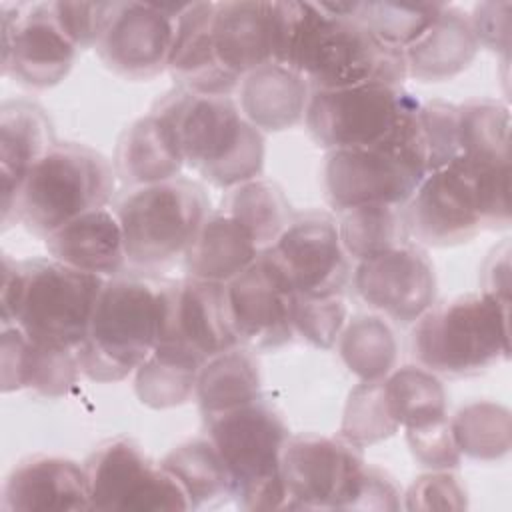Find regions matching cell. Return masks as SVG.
<instances>
[{
	"label": "cell",
	"mask_w": 512,
	"mask_h": 512,
	"mask_svg": "<svg viewBox=\"0 0 512 512\" xmlns=\"http://www.w3.org/2000/svg\"><path fill=\"white\" fill-rule=\"evenodd\" d=\"M344 364L362 380H382L396 362V340L376 316H356L338 336Z\"/></svg>",
	"instance_id": "cell-37"
},
{
	"label": "cell",
	"mask_w": 512,
	"mask_h": 512,
	"mask_svg": "<svg viewBox=\"0 0 512 512\" xmlns=\"http://www.w3.org/2000/svg\"><path fill=\"white\" fill-rule=\"evenodd\" d=\"M2 510H90V492L84 466L62 456H32L20 462L4 482Z\"/></svg>",
	"instance_id": "cell-21"
},
{
	"label": "cell",
	"mask_w": 512,
	"mask_h": 512,
	"mask_svg": "<svg viewBox=\"0 0 512 512\" xmlns=\"http://www.w3.org/2000/svg\"><path fill=\"white\" fill-rule=\"evenodd\" d=\"M418 100L400 86L364 84L338 90H312L306 128L326 150L380 144Z\"/></svg>",
	"instance_id": "cell-12"
},
{
	"label": "cell",
	"mask_w": 512,
	"mask_h": 512,
	"mask_svg": "<svg viewBox=\"0 0 512 512\" xmlns=\"http://www.w3.org/2000/svg\"><path fill=\"white\" fill-rule=\"evenodd\" d=\"M160 464L180 484L190 508H200L232 496L228 470L208 436L180 444L168 452Z\"/></svg>",
	"instance_id": "cell-32"
},
{
	"label": "cell",
	"mask_w": 512,
	"mask_h": 512,
	"mask_svg": "<svg viewBox=\"0 0 512 512\" xmlns=\"http://www.w3.org/2000/svg\"><path fill=\"white\" fill-rule=\"evenodd\" d=\"M44 240L54 260L102 278H114L126 264L120 222L106 208L70 220Z\"/></svg>",
	"instance_id": "cell-24"
},
{
	"label": "cell",
	"mask_w": 512,
	"mask_h": 512,
	"mask_svg": "<svg viewBox=\"0 0 512 512\" xmlns=\"http://www.w3.org/2000/svg\"><path fill=\"white\" fill-rule=\"evenodd\" d=\"M418 122L426 148L428 172L450 164L460 154L458 106L440 100L420 104Z\"/></svg>",
	"instance_id": "cell-42"
},
{
	"label": "cell",
	"mask_w": 512,
	"mask_h": 512,
	"mask_svg": "<svg viewBox=\"0 0 512 512\" xmlns=\"http://www.w3.org/2000/svg\"><path fill=\"white\" fill-rule=\"evenodd\" d=\"M466 492L458 478L448 472H436L420 476L406 494V508H464Z\"/></svg>",
	"instance_id": "cell-45"
},
{
	"label": "cell",
	"mask_w": 512,
	"mask_h": 512,
	"mask_svg": "<svg viewBox=\"0 0 512 512\" xmlns=\"http://www.w3.org/2000/svg\"><path fill=\"white\" fill-rule=\"evenodd\" d=\"M214 2H188L176 18V36L168 70L188 92L228 96L238 88L218 66L210 44V16Z\"/></svg>",
	"instance_id": "cell-25"
},
{
	"label": "cell",
	"mask_w": 512,
	"mask_h": 512,
	"mask_svg": "<svg viewBox=\"0 0 512 512\" xmlns=\"http://www.w3.org/2000/svg\"><path fill=\"white\" fill-rule=\"evenodd\" d=\"M460 154L472 164L510 162V112L494 100H470L458 106Z\"/></svg>",
	"instance_id": "cell-33"
},
{
	"label": "cell",
	"mask_w": 512,
	"mask_h": 512,
	"mask_svg": "<svg viewBox=\"0 0 512 512\" xmlns=\"http://www.w3.org/2000/svg\"><path fill=\"white\" fill-rule=\"evenodd\" d=\"M366 468L360 446L342 436H288L280 454L286 508L352 510Z\"/></svg>",
	"instance_id": "cell-11"
},
{
	"label": "cell",
	"mask_w": 512,
	"mask_h": 512,
	"mask_svg": "<svg viewBox=\"0 0 512 512\" xmlns=\"http://www.w3.org/2000/svg\"><path fill=\"white\" fill-rule=\"evenodd\" d=\"M416 102L376 146L330 150L324 190L330 206L348 212L362 206L402 208L428 174Z\"/></svg>",
	"instance_id": "cell-4"
},
{
	"label": "cell",
	"mask_w": 512,
	"mask_h": 512,
	"mask_svg": "<svg viewBox=\"0 0 512 512\" xmlns=\"http://www.w3.org/2000/svg\"><path fill=\"white\" fill-rule=\"evenodd\" d=\"M210 44L224 74L234 82L274 58L272 2H214Z\"/></svg>",
	"instance_id": "cell-20"
},
{
	"label": "cell",
	"mask_w": 512,
	"mask_h": 512,
	"mask_svg": "<svg viewBox=\"0 0 512 512\" xmlns=\"http://www.w3.org/2000/svg\"><path fill=\"white\" fill-rule=\"evenodd\" d=\"M0 368L2 392L28 388L48 398L68 394L82 374L76 350L36 342L12 324L2 326Z\"/></svg>",
	"instance_id": "cell-22"
},
{
	"label": "cell",
	"mask_w": 512,
	"mask_h": 512,
	"mask_svg": "<svg viewBox=\"0 0 512 512\" xmlns=\"http://www.w3.org/2000/svg\"><path fill=\"white\" fill-rule=\"evenodd\" d=\"M174 132L184 164L218 188H234L260 176L264 136L230 96L194 94L184 88L156 108Z\"/></svg>",
	"instance_id": "cell-3"
},
{
	"label": "cell",
	"mask_w": 512,
	"mask_h": 512,
	"mask_svg": "<svg viewBox=\"0 0 512 512\" xmlns=\"http://www.w3.org/2000/svg\"><path fill=\"white\" fill-rule=\"evenodd\" d=\"M186 4L112 2L96 44L100 60L126 80H150L168 68L176 18Z\"/></svg>",
	"instance_id": "cell-15"
},
{
	"label": "cell",
	"mask_w": 512,
	"mask_h": 512,
	"mask_svg": "<svg viewBox=\"0 0 512 512\" xmlns=\"http://www.w3.org/2000/svg\"><path fill=\"white\" fill-rule=\"evenodd\" d=\"M402 208L362 206L342 212L338 234L346 256L360 262L394 246L406 244L408 230Z\"/></svg>",
	"instance_id": "cell-36"
},
{
	"label": "cell",
	"mask_w": 512,
	"mask_h": 512,
	"mask_svg": "<svg viewBox=\"0 0 512 512\" xmlns=\"http://www.w3.org/2000/svg\"><path fill=\"white\" fill-rule=\"evenodd\" d=\"M412 354L432 374L468 376L510 356L508 302L482 292L430 308L416 320Z\"/></svg>",
	"instance_id": "cell-6"
},
{
	"label": "cell",
	"mask_w": 512,
	"mask_h": 512,
	"mask_svg": "<svg viewBox=\"0 0 512 512\" xmlns=\"http://www.w3.org/2000/svg\"><path fill=\"white\" fill-rule=\"evenodd\" d=\"M400 426L392 420L384 398V378L364 380L346 402L340 436L356 446H366L392 436Z\"/></svg>",
	"instance_id": "cell-39"
},
{
	"label": "cell",
	"mask_w": 512,
	"mask_h": 512,
	"mask_svg": "<svg viewBox=\"0 0 512 512\" xmlns=\"http://www.w3.org/2000/svg\"><path fill=\"white\" fill-rule=\"evenodd\" d=\"M2 74L28 88L62 82L78 46L58 26L50 2L2 4Z\"/></svg>",
	"instance_id": "cell-16"
},
{
	"label": "cell",
	"mask_w": 512,
	"mask_h": 512,
	"mask_svg": "<svg viewBox=\"0 0 512 512\" xmlns=\"http://www.w3.org/2000/svg\"><path fill=\"white\" fill-rule=\"evenodd\" d=\"M250 230L226 212L208 214L184 252V266L190 278L228 284L260 254Z\"/></svg>",
	"instance_id": "cell-27"
},
{
	"label": "cell",
	"mask_w": 512,
	"mask_h": 512,
	"mask_svg": "<svg viewBox=\"0 0 512 512\" xmlns=\"http://www.w3.org/2000/svg\"><path fill=\"white\" fill-rule=\"evenodd\" d=\"M114 176L112 164L100 152L84 144L56 142L28 172L10 218L46 238L70 220L104 208L114 192Z\"/></svg>",
	"instance_id": "cell-5"
},
{
	"label": "cell",
	"mask_w": 512,
	"mask_h": 512,
	"mask_svg": "<svg viewBox=\"0 0 512 512\" xmlns=\"http://www.w3.org/2000/svg\"><path fill=\"white\" fill-rule=\"evenodd\" d=\"M444 6L438 2H320L326 14L352 18L382 42L402 50L438 18Z\"/></svg>",
	"instance_id": "cell-31"
},
{
	"label": "cell",
	"mask_w": 512,
	"mask_h": 512,
	"mask_svg": "<svg viewBox=\"0 0 512 512\" xmlns=\"http://www.w3.org/2000/svg\"><path fill=\"white\" fill-rule=\"evenodd\" d=\"M156 300L154 356L200 372L212 356L240 344L230 320L226 284L188 276L162 284Z\"/></svg>",
	"instance_id": "cell-10"
},
{
	"label": "cell",
	"mask_w": 512,
	"mask_h": 512,
	"mask_svg": "<svg viewBox=\"0 0 512 512\" xmlns=\"http://www.w3.org/2000/svg\"><path fill=\"white\" fill-rule=\"evenodd\" d=\"M450 430L460 452L478 460H496L510 448V414L492 402H476L462 408Z\"/></svg>",
	"instance_id": "cell-38"
},
{
	"label": "cell",
	"mask_w": 512,
	"mask_h": 512,
	"mask_svg": "<svg viewBox=\"0 0 512 512\" xmlns=\"http://www.w3.org/2000/svg\"><path fill=\"white\" fill-rule=\"evenodd\" d=\"M406 440L414 458L428 468L448 470L460 464V450L446 418L426 426L406 428Z\"/></svg>",
	"instance_id": "cell-44"
},
{
	"label": "cell",
	"mask_w": 512,
	"mask_h": 512,
	"mask_svg": "<svg viewBox=\"0 0 512 512\" xmlns=\"http://www.w3.org/2000/svg\"><path fill=\"white\" fill-rule=\"evenodd\" d=\"M274 64L298 72L312 90L364 84L400 86L404 50L376 38L352 18L330 16L312 2H272Z\"/></svg>",
	"instance_id": "cell-1"
},
{
	"label": "cell",
	"mask_w": 512,
	"mask_h": 512,
	"mask_svg": "<svg viewBox=\"0 0 512 512\" xmlns=\"http://www.w3.org/2000/svg\"><path fill=\"white\" fill-rule=\"evenodd\" d=\"M194 394L204 416L258 400L260 370L252 350L236 344L212 356L198 372Z\"/></svg>",
	"instance_id": "cell-30"
},
{
	"label": "cell",
	"mask_w": 512,
	"mask_h": 512,
	"mask_svg": "<svg viewBox=\"0 0 512 512\" xmlns=\"http://www.w3.org/2000/svg\"><path fill=\"white\" fill-rule=\"evenodd\" d=\"M198 370L150 354L136 370L134 390L142 404L162 410L180 406L196 390Z\"/></svg>",
	"instance_id": "cell-40"
},
{
	"label": "cell",
	"mask_w": 512,
	"mask_h": 512,
	"mask_svg": "<svg viewBox=\"0 0 512 512\" xmlns=\"http://www.w3.org/2000/svg\"><path fill=\"white\" fill-rule=\"evenodd\" d=\"M352 282L370 308L398 324L416 322L432 308L436 296L432 262L410 242L360 260Z\"/></svg>",
	"instance_id": "cell-18"
},
{
	"label": "cell",
	"mask_w": 512,
	"mask_h": 512,
	"mask_svg": "<svg viewBox=\"0 0 512 512\" xmlns=\"http://www.w3.org/2000/svg\"><path fill=\"white\" fill-rule=\"evenodd\" d=\"M346 324V304L336 296H294L292 326L316 348H332Z\"/></svg>",
	"instance_id": "cell-41"
},
{
	"label": "cell",
	"mask_w": 512,
	"mask_h": 512,
	"mask_svg": "<svg viewBox=\"0 0 512 512\" xmlns=\"http://www.w3.org/2000/svg\"><path fill=\"white\" fill-rule=\"evenodd\" d=\"M104 278L58 260L2 258V326H18L36 342L76 350L86 338Z\"/></svg>",
	"instance_id": "cell-2"
},
{
	"label": "cell",
	"mask_w": 512,
	"mask_h": 512,
	"mask_svg": "<svg viewBox=\"0 0 512 512\" xmlns=\"http://www.w3.org/2000/svg\"><path fill=\"white\" fill-rule=\"evenodd\" d=\"M226 296L232 328L242 346L272 350L292 340L296 292L268 248L226 284Z\"/></svg>",
	"instance_id": "cell-17"
},
{
	"label": "cell",
	"mask_w": 512,
	"mask_h": 512,
	"mask_svg": "<svg viewBox=\"0 0 512 512\" xmlns=\"http://www.w3.org/2000/svg\"><path fill=\"white\" fill-rule=\"evenodd\" d=\"M222 212L244 224L260 250L272 246L292 220L282 190L276 184L258 178L234 186L222 202Z\"/></svg>",
	"instance_id": "cell-35"
},
{
	"label": "cell",
	"mask_w": 512,
	"mask_h": 512,
	"mask_svg": "<svg viewBox=\"0 0 512 512\" xmlns=\"http://www.w3.org/2000/svg\"><path fill=\"white\" fill-rule=\"evenodd\" d=\"M268 250L296 294L336 296L348 282V256L340 242L338 224L324 212L294 216Z\"/></svg>",
	"instance_id": "cell-19"
},
{
	"label": "cell",
	"mask_w": 512,
	"mask_h": 512,
	"mask_svg": "<svg viewBox=\"0 0 512 512\" xmlns=\"http://www.w3.org/2000/svg\"><path fill=\"white\" fill-rule=\"evenodd\" d=\"M156 290L136 278L106 280L76 348L80 370L92 382H118L136 372L156 344Z\"/></svg>",
	"instance_id": "cell-8"
},
{
	"label": "cell",
	"mask_w": 512,
	"mask_h": 512,
	"mask_svg": "<svg viewBox=\"0 0 512 512\" xmlns=\"http://www.w3.org/2000/svg\"><path fill=\"white\" fill-rule=\"evenodd\" d=\"M56 144L46 112L28 100H8L0 106V176L2 224L8 228L14 200L34 164Z\"/></svg>",
	"instance_id": "cell-23"
},
{
	"label": "cell",
	"mask_w": 512,
	"mask_h": 512,
	"mask_svg": "<svg viewBox=\"0 0 512 512\" xmlns=\"http://www.w3.org/2000/svg\"><path fill=\"white\" fill-rule=\"evenodd\" d=\"M184 158L170 120L154 110L134 122L116 152V170L124 182L148 186L178 178Z\"/></svg>",
	"instance_id": "cell-29"
},
{
	"label": "cell",
	"mask_w": 512,
	"mask_h": 512,
	"mask_svg": "<svg viewBox=\"0 0 512 512\" xmlns=\"http://www.w3.org/2000/svg\"><path fill=\"white\" fill-rule=\"evenodd\" d=\"M400 502H398V490L396 486L392 484V480L376 470V468H366V474H364V482H362V488L358 492V498L352 506L354 508H374V510H394L398 508Z\"/></svg>",
	"instance_id": "cell-47"
},
{
	"label": "cell",
	"mask_w": 512,
	"mask_h": 512,
	"mask_svg": "<svg viewBox=\"0 0 512 512\" xmlns=\"http://www.w3.org/2000/svg\"><path fill=\"white\" fill-rule=\"evenodd\" d=\"M204 420L206 436L228 470L236 504L244 510H286L280 454L290 434L276 408L258 398Z\"/></svg>",
	"instance_id": "cell-7"
},
{
	"label": "cell",
	"mask_w": 512,
	"mask_h": 512,
	"mask_svg": "<svg viewBox=\"0 0 512 512\" xmlns=\"http://www.w3.org/2000/svg\"><path fill=\"white\" fill-rule=\"evenodd\" d=\"M510 2H482L474 8L470 26L478 46L508 56L510 48Z\"/></svg>",
	"instance_id": "cell-46"
},
{
	"label": "cell",
	"mask_w": 512,
	"mask_h": 512,
	"mask_svg": "<svg viewBox=\"0 0 512 512\" xmlns=\"http://www.w3.org/2000/svg\"><path fill=\"white\" fill-rule=\"evenodd\" d=\"M470 18L446 4L438 18L404 48L406 72L422 82H440L460 74L476 56Z\"/></svg>",
	"instance_id": "cell-26"
},
{
	"label": "cell",
	"mask_w": 512,
	"mask_h": 512,
	"mask_svg": "<svg viewBox=\"0 0 512 512\" xmlns=\"http://www.w3.org/2000/svg\"><path fill=\"white\" fill-rule=\"evenodd\" d=\"M236 90L244 118L258 130L268 132L294 126L304 116L310 98L304 78L274 62L248 72Z\"/></svg>",
	"instance_id": "cell-28"
},
{
	"label": "cell",
	"mask_w": 512,
	"mask_h": 512,
	"mask_svg": "<svg viewBox=\"0 0 512 512\" xmlns=\"http://www.w3.org/2000/svg\"><path fill=\"white\" fill-rule=\"evenodd\" d=\"M90 510L160 512L190 510V502L162 464L152 462L144 450L118 438L98 446L84 462Z\"/></svg>",
	"instance_id": "cell-13"
},
{
	"label": "cell",
	"mask_w": 512,
	"mask_h": 512,
	"mask_svg": "<svg viewBox=\"0 0 512 512\" xmlns=\"http://www.w3.org/2000/svg\"><path fill=\"white\" fill-rule=\"evenodd\" d=\"M50 8L58 26L80 50L98 44L112 2H50Z\"/></svg>",
	"instance_id": "cell-43"
},
{
	"label": "cell",
	"mask_w": 512,
	"mask_h": 512,
	"mask_svg": "<svg viewBox=\"0 0 512 512\" xmlns=\"http://www.w3.org/2000/svg\"><path fill=\"white\" fill-rule=\"evenodd\" d=\"M408 236L424 246H454L468 242L482 228V204L472 166L456 156L432 170L404 204Z\"/></svg>",
	"instance_id": "cell-14"
},
{
	"label": "cell",
	"mask_w": 512,
	"mask_h": 512,
	"mask_svg": "<svg viewBox=\"0 0 512 512\" xmlns=\"http://www.w3.org/2000/svg\"><path fill=\"white\" fill-rule=\"evenodd\" d=\"M210 214L204 188L172 178L134 188L116 210L122 228L126 264L154 272L184 256Z\"/></svg>",
	"instance_id": "cell-9"
},
{
	"label": "cell",
	"mask_w": 512,
	"mask_h": 512,
	"mask_svg": "<svg viewBox=\"0 0 512 512\" xmlns=\"http://www.w3.org/2000/svg\"><path fill=\"white\" fill-rule=\"evenodd\" d=\"M388 412L398 426L418 428L446 418V394L426 368L404 366L384 378Z\"/></svg>",
	"instance_id": "cell-34"
}]
</instances>
